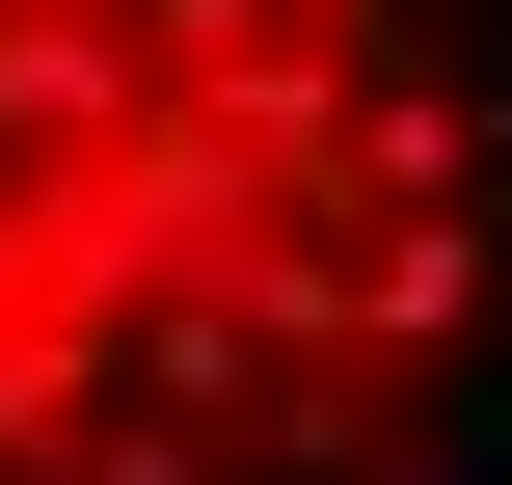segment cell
Segmentation results:
<instances>
[{
    "mask_svg": "<svg viewBox=\"0 0 512 485\" xmlns=\"http://www.w3.org/2000/svg\"><path fill=\"white\" fill-rule=\"evenodd\" d=\"M486 81L432 0H0V485H459Z\"/></svg>",
    "mask_w": 512,
    "mask_h": 485,
    "instance_id": "1",
    "label": "cell"
}]
</instances>
